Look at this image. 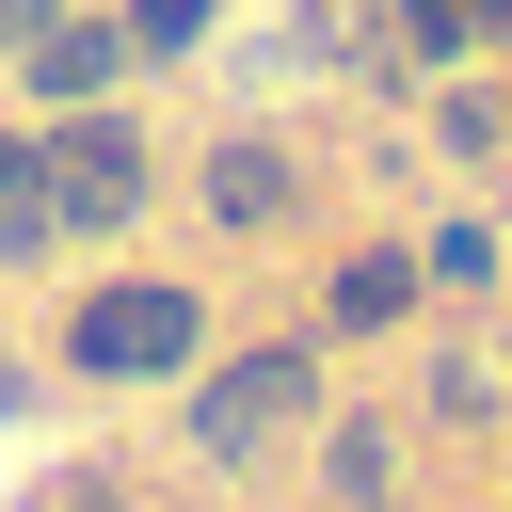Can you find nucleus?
<instances>
[{"mask_svg":"<svg viewBox=\"0 0 512 512\" xmlns=\"http://www.w3.org/2000/svg\"><path fill=\"white\" fill-rule=\"evenodd\" d=\"M64 208H48V144H0V256H32Z\"/></svg>","mask_w":512,"mask_h":512,"instance_id":"nucleus-5","label":"nucleus"},{"mask_svg":"<svg viewBox=\"0 0 512 512\" xmlns=\"http://www.w3.org/2000/svg\"><path fill=\"white\" fill-rule=\"evenodd\" d=\"M304 400H320V368H304V352H240V368L192 400V448H208V464H240V448H272Z\"/></svg>","mask_w":512,"mask_h":512,"instance_id":"nucleus-1","label":"nucleus"},{"mask_svg":"<svg viewBox=\"0 0 512 512\" xmlns=\"http://www.w3.org/2000/svg\"><path fill=\"white\" fill-rule=\"evenodd\" d=\"M48 208H64V224H128V208H144V144H128L112 112H80V128L48 144Z\"/></svg>","mask_w":512,"mask_h":512,"instance_id":"nucleus-3","label":"nucleus"},{"mask_svg":"<svg viewBox=\"0 0 512 512\" xmlns=\"http://www.w3.org/2000/svg\"><path fill=\"white\" fill-rule=\"evenodd\" d=\"M208 208H224V224H272V208H288V160H272V144H224V160H208Z\"/></svg>","mask_w":512,"mask_h":512,"instance_id":"nucleus-4","label":"nucleus"},{"mask_svg":"<svg viewBox=\"0 0 512 512\" xmlns=\"http://www.w3.org/2000/svg\"><path fill=\"white\" fill-rule=\"evenodd\" d=\"M128 32H144V48H176V32H208V0H144Z\"/></svg>","mask_w":512,"mask_h":512,"instance_id":"nucleus-9","label":"nucleus"},{"mask_svg":"<svg viewBox=\"0 0 512 512\" xmlns=\"http://www.w3.org/2000/svg\"><path fill=\"white\" fill-rule=\"evenodd\" d=\"M400 288H416L400 256H352V272H336V320H400Z\"/></svg>","mask_w":512,"mask_h":512,"instance_id":"nucleus-7","label":"nucleus"},{"mask_svg":"<svg viewBox=\"0 0 512 512\" xmlns=\"http://www.w3.org/2000/svg\"><path fill=\"white\" fill-rule=\"evenodd\" d=\"M64 352H80V368H112V384H144V368H176V352H192V288H96Z\"/></svg>","mask_w":512,"mask_h":512,"instance_id":"nucleus-2","label":"nucleus"},{"mask_svg":"<svg viewBox=\"0 0 512 512\" xmlns=\"http://www.w3.org/2000/svg\"><path fill=\"white\" fill-rule=\"evenodd\" d=\"M112 64H128V32H32V80L48 96H96Z\"/></svg>","mask_w":512,"mask_h":512,"instance_id":"nucleus-6","label":"nucleus"},{"mask_svg":"<svg viewBox=\"0 0 512 512\" xmlns=\"http://www.w3.org/2000/svg\"><path fill=\"white\" fill-rule=\"evenodd\" d=\"M400 16H416V32H432V48H464V32H480V16H496V0H400Z\"/></svg>","mask_w":512,"mask_h":512,"instance_id":"nucleus-8","label":"nucleus"}]
</instances>
